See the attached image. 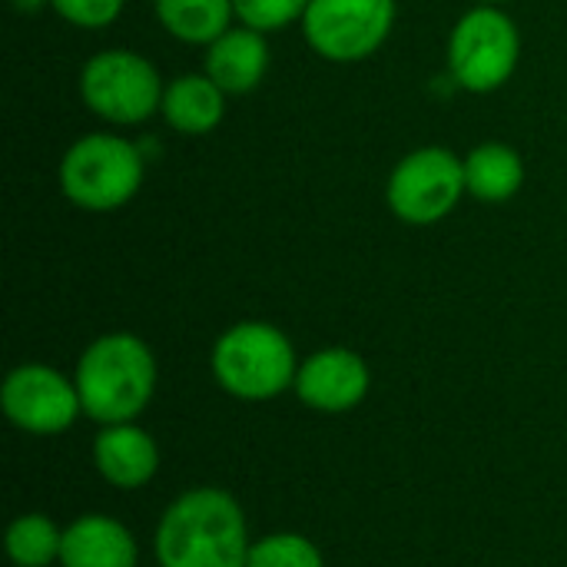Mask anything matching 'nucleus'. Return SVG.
<instances>
[{
	"instance_id": "f257e3e1",
	"label": "nucleus",
	"mask_w": 567,
	"mask_h": 567,
	"mask_svg": "<svg viewBox=\"0 0 567 567\" xmlns=\"http://www.w3.org/2000/svg\"><path fill=\"white\" fill-rule=\"evenodd\" d=\"M243 508L219 488L186 492L156 528L159 567H246Z\"/></svg>"
},
{
	"instance_id": "f03ea898",
	"label": "nucleus",
	"mask_w": 567,
	"mask_h": 567,
	"mask_svg": "<svg viewBox=\"0 0 567 567\" xmlns=\"http://www.w3.org/2000/svg\"><path fill=\"white\" fill-rule=\"evenodd\" d=\"M76 392L83 412L100 425L133 422L156 389V359L130 332H110L86 346L76 362Z\"/></svg>"
},
{
	"instance_id": "7ed1b4c3",
	"label": "nucleus",
	"mask_w": 567,
	"mask_h": 567,
	"mask_svg": "<svg viewBox=\"0 0 567 567\" xmlns=\"http://www.w3.org/2000/svg\"><path fill=\"white\" fill-rule=\"evenodd\" d=\"M146 173V156L136 143L116 133L80 136L60 159L63 196L86 213H113L126 206Z\"/></svg>"
},
{
	"instance_id": "20e7f679",
	"label": "nucleus",
	"mask_w": 567,
	"mask_h": 567,
	"mask_svg": "<svg viewBox=\"0 0 567 567\" xmlns=\"http://www.w3.org/2000/svg\"><path fill=\"white\" fill-rule=\"evenodd\" d=\"M296 349L269 322H239L213 346V375L219 385L246 402L276 399L296 385Z\"/></svg>"
},
{
	"instance_id": "39448f33",
	"label": "nucleus",
	"mask_w": 567,
	"mask_h": 567,
	"mask_svg": "<svg viewBox=\"0 0 567 567\" xmlns=\"http://www.w3.org/2000/svg\"><path fill=\"white\" fill-rule=\"evenodd\" d=\"M159 70L136 50L110 47L93 53L80 70V96L86 110L113 126L146 123L163 106Z\"/></svg>"
},
{
	"instance_id": "423d86ee",
	"label": "nucleus",
	"mask_w": 567,
	"mask_h": 567,
	"mask_svg": "<svg viewBox=\"0 0 567 567\" xmlns=\"http://www.w3.org/2000/svg\"><path fill=\"white\" fill-rule=\"evenodd\" d=\"M522 56V37L515 20L495 3H475L452 27L449 73L468 93L502 90Z\"/></svg>"
},
{
	"instance_id": "0eeeda50",
	"label": "nucleus",
	"mask_w": 567,
	"mask_h": 567,
	"mask_svg": "<svg viewBox=\"0 0 567 567\" xmlns=\"http://www.w3.org/2000/svg\"><path fill=\"white\" fill-rule=\"evenodd\" d=\"M465 193V159L445 146L412 150L405 159H399L385 183V203L392 216L409 226L442 223Z\"/></svg>"
},
{
	"instance_id": "6e6552de",
	"label": "nucleus",
	"mask_w": 567,
	"mask_h": 567,
	"mask_svg": "<svg viewBox=\"0 0 567 567\" xmlns=\"http://www.w3.org/2000/svg\"><path fill=\"white\" fill-rule=\"evenodd\" d=\"M395 0H309L306 43L329 63H362L389 40Z\"/></svg>"
},
{
	"instance_id": "1a4fd4ad",
	"label": "nucleus",
	"mask_w": 567,
	"mask_h": 567,
	"mask_svg": "<svg viewBox=\"0 0 567 567\" xmlns=\"http://www.w3.org/2000/svg\"><path fill=\"white\" fill-rule=\"evenodd\" d=\"M3 415L33 435H56L73 425L80 415V392L76 382H66L50 365H20L7 375L0 389Z\"/></svg>"
},
{
	"instance_id": "9d476101",
	"label": "nucleus",
	"mask_w": 567,
	"mask_h": 567,
	"mask_svg": "<svg viewBox=\"0 0 567 567\" xmlns=\"http://www.w3.org/2000/svg\"><path fill=\"white\" fill-rule=\"evenodd\" d=\"M296 392L316 412H349L369 392V365L352 349H322L299 365Z\"/></svg>"
},
{
	"instance_id": "9b49d317",
	"label": "nucleus",
	"mask_w": 567,
	"mask_h": 567,
	"mask_svg": "<svg viewBox=\"0 0 567 567\" xmlns=\"http://www.w3.org/2000/svg\"><path fill=\"white\" fill-rule=\"evenodd\" d=\"M269 70V43L266 33L252 27H229L223 37H216L206 47L203 56V73L226 93V96H243L262 83Z\"/></svg>"
},
{
	"instance_id": "f8f14e48",
	"label": "nucleus",
	"mask_w": 567,
	"mask_h": 567,
	"mask_svg": "<svg viewBox=\"0 0 567 567\" xmlns=\"http://www.w3.org/2000/svg\"><path fill=\"white\" fill-rule=\"evenodd\" d=\"M93 458H96V472L116 488H140L159 468L156 442L130 422L106 425L93 445Z\"/></svg>"
},
{
	"instance_id": "ddd939ff",
	"label": "nucleus",
	"mask_w": 567,
	"mask_h": 567,
	"mask_svg": "<svg viewBox=\"0 0 567 567\" xmlns=\"http://www.w3.org/2000/svg\"><path fill=\"white\" fill-rule=\"evenodd\" d=\"M163 120L183 136H206L226 116V93L206 73H183L163 90Z\"/></svg>"
},
{
	"instance_id": "4468645a",
	"label": "nucleus",
	"mask_w": 567,
	"mask_h": 567,
	"mask_svg": "<svg viewBox=\"0 0 567 567\" xmlns=\"http://www.w3.org/2000/svg\"><path fill=\"white\" fill-rule=\"evenodd\" d=\"M63 567H136L133 535L103 515H86L63 532Z\"/></svg>"
},
{
	"instance_id": "2eb2a0df",
	"label": "nucleus",
	"mask_w": 567,
	"mask_h": 567,
	"mask_svg": "<svg viewBox=\"0 0 567 567\" xmlns=\"http://www.w3.org/2000/svg\"><path fill=\"white\" fill-rule=\"evenodd\" d=\"M465 186L482 203H505L525 186V159L505 143H482L465 156Z\"/></svg>"
},
{
	"instance_id": "dca6fc26",
	"label": "nucleus",
	"mask_w": 567,
	"mask_h": 567,
	"mask_svg": "<svg viewBox=\"0 0 567 567\" xmlns=\"http://www.w3.org/2000/svg\"><path fill=\"white\" fill-rule=\"evenodd\" d=\"M153 7L169 37L196 47H209L236 20L233 0H153Z\"/></svg>"
},
{
	"instance_id": "f3484780",
	"label": "nucleus",
	"mask_w": 567,
	"mask_h": 567,
	"mask_svg": "<svg viewBox=\"0 0 567 567\" xmlns=\"http://www.w3.org/2000/svg\"><path fill=\"white\" fill-rule=\"evenodd\" d=\"M63 532L47 515H20L7 528V555L17 567H47L60 558Z\"/></svg>"
},
{
	"instance_id": "a211bd4d",
	"label": "nucleus",
	"mask_w": 567,
	"mask_h": 567,
	"mask_svg": "<svg viewBox=\"0 0 567 567\" xmlns=\"http://www.w3.org/2000/svg\"><path fill=\"white\" fill-rule=\"evenodd\" d=\"M246 567H322V555L302 535H269L249 548Z\"/></svg>"
},
{
	"instance_id": "6ab92c4d",
	"label": "nucleus",
	"mask_w": 567,
	"mask_h": 567,
	"mask_svg": "<svg viewBox=\"0 0 567 567\" xmlns=\"http://www.w3.org/2000/svg\"><path fill=\"white\" fill-rule=\"evenodd\" d=\"M236 20L259 33H279L289 23H302L309 0H233Z\"/></svg>"
},
{
	"instance_id": "aec40b11",
	"label": "nucleus",
	"mask_w": 567,
	"mask_h": 567,
	"mask_svg": "<svg viewBox=\"0 0 567 567\" xmlns=\"http://www.w3.org/2000/svg\"><path fill=\"white\" fill-rule=\"evenodd\" d=\"M50 7L80 30H100L120 17L123 0H50Z\"/></svg>"
},
{
	"instance_id": "412c9836",
	"label": "nucleus",
	"mask_w": 567,
	"mask_h": 567,
	"mask_svg": "<svg viewBox=\"0 0 567 567\" xmlns=\"http://www.w3.org/2000/svg\"><path fill=\"white\" fill-rule=\"evenodd\" d=\"M13 3H17V10H37V7H43L50 0H13Z\"/></svg>"
},
{
	"instance_id": "4be33fe9",
	"label": "nucleus",
	"mask_w": 567,
	"mask_h": 567,
	"mask_svg": "<svg viewBox=\"0 0 567 567\" xmlns=\"http://www.w3.org/2000/svg\"><path fill=\"white\" fill-rule=\"evenodd\" d=\"M475 3H495V7H502V3H508V0H475Z\"/></svg>"
}]
</instances>
